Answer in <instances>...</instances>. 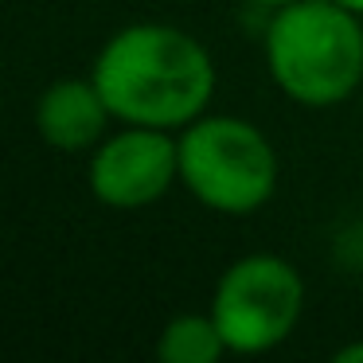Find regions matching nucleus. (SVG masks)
I'll return each mask as SVG.
<instances>
[{"label": "nucleus", "instance_id": "f257e3e1", "mask_svg": "<svg viewBox=\"0 0 363 363\" xmlns=\"http://www.w3.org/2000/svg\"><path fill=\"white\" fill-rule=\"evenodd\" d=\"M90 79L121 125L184 129L215 98V59L172 24H125L102 43Z\"/></svg>", "mask_w": 363, "mask_h": 363}, {"label": "nucleus", "instance_id": "f03ea898", "mask_svg": "<svg viewBox=\"0 0 363 363\" xmlns=\"http://www.w3.org/2000/svg\"><path fill=\"white\" fill-rule=\"evenodd\" d=\"M266 67L297 106H340L363 82V16L336 0H293L269 12Z\"/></svg>", "mask_w": 363, "mask_h": 363}, {"label": "nucleus", "instance_id": "7ed1b4c3", "mask_svg": "<svg viewBox=\"0 0 363 363\" xmlns=\"http://www.w3.org/2000/svg\"><path fill=\"white\" fill-rule=\"evenodd\" d=\"M281 160L258 125L203 113L180 129V184L219 215H254L277 191Z\"/></svg>", "mask_w": 363, "mask_h": 363}, {"label": "nucleus", "instance_id": "20e7f679", "mask_svg": "<svg viewBox=\"0 0 363 363\" xmlns=\"http://www.w3.org/2000/svg\"><path fill=\"white\" fill-rule=\"evenodd\" d=\"M305 313V281L277 254H242L219 274L211 316L235 355H262L293 336Z\"/></svg>", "mask_w": 363, "mask_h": 363}, {"label": "nucleus", "instance_id": "39448f33", "mask_svg": "<svg viewBox=\"0 0 363 363\" xmlns=\"http://www.w3.org/2000/svg\"><path fill=\"white\" fill-rule=\"evenodd\" d=\"M180 180V137L172 129L125 125L90 157V191L113 211H141Z\"/></svg>", "mask_w": 363, "mask_h": 363}, {"label": "nucleus", "instance_id": "423d86ee", "mask_svg": "<svg viewBox=\"0 0 363 363\" xmlns=\"http://www.w3.org/2000/svg\"><path fill=\"white\" fill-rule=\"evenodd\" d=\"M110 118L94 79H59L35 102V129L59 152H86L102 145Z\"/></svg>", "mask_w": 363, "mask_h": 363}, {"label": "nucleus", "instance_id": "0eeeda50", "mask_svg": "<svg viewBox=\"0 0 363 363\" xmlns=\"http://www.w3.org/2000/svg\"><path fill=\"white\" fill-rule=\"evenodd\" d=\"M227 340H223L219 324H215L211 308L207 313H180L164 324L157 340V355L164 363H215L227 355Z\"/></svg>", "mask_w": 363, "mask_h": 363}, {"label": "nucleus", "instance_id": "6e6552de", "mask_svg": "<svg viewBox=\"0 0 363 363\" xmlns=\"http://www.w3.org/2000/svg\"><path fill=\"white\" fill-rule=\"evenodd\" d=\"M336 363H363V340H355V344L336 347Z\"/></svg>", "mask_w": 363, "mask_h": 363}, {"label": "nucleus", "instance_id": "1a4fd4ad", "mask_svg": "<svg viewBox=\"0 0 363 363\" xmlns=\"http://www.w3.org/2000/svg\"><path fill=\"white\" fill-rule=\"evenodd\" d=\"M254 4H262V9L274 12V9H285V4H293V0H254Z\"/></svg>", "mask_w": 363, "mask_h": 363}, {"label": "nucleus", "instance_id": "9d476101", "mask_svg": "<svg viewBox=\"0 0 363 363\" xmlns=\"http://www.w3.org/2000/svg\"><path fill=\"white\" fill-rule=\"evenodd\" d=\"M336 4H344V9H352V12H359V16H363V0H336Z\"/></svg>", "mask_w": 363, "mask_h": 363}]
</instances>
